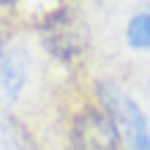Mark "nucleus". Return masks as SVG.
Wrapping results in <instances>:
<instances>
[{"mask_svg": "<svg viewBox=\"0 0 150 150\" xmlns=\"http://www.w3.org/2000/svg\"><path fill=\"white\" fill-rule=\"evenodd\" d=\"M44 44H47V49L52 52L55 57H74L79 55V49H82V41H79L76 30L71 28V11L68 8H60L49 16L47 22H44Z\"/></svg>", "mask_w": 150, "mask_h": 150, "instance_id": "20e7f679", "label": "nucleus"}, {"mask_svg": "<svg viewBox=\"0 0 150 150\" xmlns=\"http://www.w3.org/2000/svg\"><path fill=\"white\" fill-rule=\"evenodd\" d=\"M126 38L134 49H147L150 47V14H137L128 22Z\"/></svg>", "mask_w": 150, "mask_h": 150, "instance_id": "39448f33", "label": "nucleus"}, {"mask_svg": "<svg viewBox=\"0 0 150 150\" xmlns=\"http://www.w3.org/2000/svg\"><path fill=\"white\" fill-rule=\"evenodd\" d=\"M120 131L107 112L85 109L71 123V147L74 150H117Z\"/></svg>", "mask_w": 150, "mask_h": 150, "instance_id": "f03ea898", "label": "nucleus"}, {"mask_svg": "<svg viewBox=\"0 0 150 150\" xmlns=\"http://www.w3.org/2000/svg\"><path fill=\"white\" fill-rule=\"evenodd\" d=\"M98 93H101L107 115L115 120L117 131L128 139V145L134 150H142L147 145V139H150V126H147V117L142 115V109L137 107V101L128 98L115 85H98Z\"/></svg>", "mask_w": 150, "mask_h": 150, "instance_id": "f257e3e1", "label": "nucleus"}, {"mask_svg": "<svg viewBox=\"0 0 150 150\" xmlns=\"http://www.w3.org/2000/svg\"><path fill=\"white\" fill-rule=\"evenodd\" d=\"M28 71H30V57L25 47H11L3 52L0 57V107L16 101L19 90L28 82Z\"/></svg>", "mask_w": 150, "mask_h": 150, "instance_id": "7ed1b4c3", "label": "nucleus"}, {"mask_svg": "<svg viewBox=\"0 0 150 150\" xmlns=\"http://www.w3.org/2000/svg\"><path fill=\"white\" fill-rule=\"evenodd\" d=\"M142 150H150V139H147V145H145V147H142Z\"/></svg>", "mask_w": 150, "mask_h": 150, "instance_id": "423d86ee", "label": "nucleus"}]
</instances>
